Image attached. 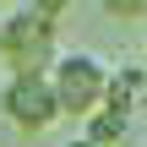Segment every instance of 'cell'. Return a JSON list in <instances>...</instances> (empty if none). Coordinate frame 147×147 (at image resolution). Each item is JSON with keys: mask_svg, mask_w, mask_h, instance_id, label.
Here are the masks:
<instances>
[{"mask_svg": "<svg viewBox=\"0 0 147 147\" xmlns=\"http://www.w3.org/2000/svg\"><path fill=\"white\" fill-rule=\"evenodd\" d=\"M65 147H98V142H87V136H71V142H65Z\"/></svg>", "mask_w": 147, "mask_h": 147, "instance_id": "cell-8", "label": "cell"}, {"mask_svg": "<svg viewBox=\"0 0 147 147\" xmlns=\"http://www.w3.org/2000/svg\"><path fill=\"white\" fill-rule=\"evenodd\" d=\"M55 55H60L55 27L33 5H11L0 16V60H5V76H49Z\"/></svg>", "mask_w": 147, "mask_h": 147, "instance_id": "cell-1", "label": "cell"}, {"mask_svg": "<svg viewBox=\"0 0 147 147\" xmlns=\"http://www.w3.org/2000/svg\"><path fill=\"white\" fill-rule=\"evenodd\" d=\"M109 109H120V115H147V65L142 60H131V65H109V98H104Z\"/></svg>", "mask_w": 147, "mask_h": 147, "instance_id": "cell-4", "label": "cell"}, {"mask_svg": "<svg viewBox=\"0 0 147 147\" xmlns=\"http://www.w3.org/2000/svg\"><path fill=\"white\" fill-rule=\"evenodd\" d=\"M142 65H147V60H142Z\"/></svg>", "mask_w": 147, "mask_h": 147, "instance_id": "cell-11", "label": "cell"}, {"mask_svg": "<svg viewBox=\"0 0 147 147\" xmlns=\"http://www.w3.org/2000/svg\"><path fill=\"white\" fill-rule=\"evenodd\" d=\"M5 142H11V136H5V125H0V147H5Z\"/></svg>", "mask_w": 147, "mask_h": 147, "instance_id": "cell-9", "label": "cell"}, {"mask_svg": "<svg viewBox=\"0 0 147 147\" xmlns=\"http://www.w3.org/2000/svg\"><path fill=\"white\" fill-rule=\"evenodd\" d=\"M27 5H33V11H38V16L49 22V27H60V16H65V11H71L76 0H27Z\"/></svg>", "mask_w": 147, "mask_h": 147, "instance_id": "cell-6", "label": "cell"}, {"mask_svg": "<svg viewBox=\"0 0 147 147\" xmlns=\"http://www.w3.org/2000/svg\"><path fill=\"white\" fill-rule=\"evenodd\" d=\"M104 11L120 22H136V16H147V0H104Z\"/></svg>", "mask_w": 147, "mask_h": 147, "instance_id": "cell-7", "label": "cell"}, {"mask_svg": "<svg viewBox=\"0 0 147 147\" xmlns=\"http://www.w3.org/2000/svg\"><path fill=\"white\" fill-rule=\"evenodd\" d=\"M49 82H55L60 115H71V120L98 115L104 98H109V65H104L93 49H60L55 65H49Z\"/></svg>", "mask_w": 147, "mask_h": 147, "instance_id": "cell-2", "label": "cell"}, {"mask_svg": "<svg viewBox=\"0 0 147 147\" xmlns=\"http://www.w3.org/2000/svg\"><path fill=\"white\" fill-rule=\"evenodd\" d=\"M0 109H5V120H11L16 131H49L55 120H65L49 76H5Z\"/></svg>", "mask_w": 147, "mask_h": 147, "instance_id": "cell-3", "label": "cell"}, {"mask_svg": "<svg viewBox=\"0 0 147 147\" xmlns=\"http://www.w3.org/2000/svg\"><path fill=\"white\" fill-rule=\"evenodd\" d=\"M0 5H16V0H0Z\"/></svg>", "mask_w": 147, "mask_h": 147, "instance_id": "cell-10", "label": "cell"}, {"mask_svg": "<svg viewBox=\"0 0 147 147\" xmlns=\"http://www.w3.org/2000/svg\"><path fill=\"white\" fill-rule=\"evenodd\" d=\"M125 131H131V115H120V109H98V115H87L82 120V136L87 142H98V147H120L125 142Z\"/></svg>", "mask_w": 147, "mask_h": 147, "instance_id": "cell-5", "label": "cell"}]
</instances>
